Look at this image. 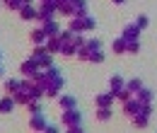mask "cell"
Here are the masks:
<instances>
[{
    "instance_id": "cell-9",
    "label": "cell",
    "mask_w": 157,
    "mask_h": 133,
    "mask_svg": "<svg viewBox=\"0 0 157 133\" xmlns=\"http://www.w3.org/2000/svg\"><path fill=\"white\" fill-rule=\"evenodd\" d=\"M114 102H116V95H114L111 90H109V92H101V95L94 97V104H97V107H111Z\"/></svg>"
},
{
    "instance_id": "cell-20",
    "label": "cell",
    "mask_w": 157,
    "mask_h": 133,
    "mask_svg": "<svg viewBox=\"0 0 157 133\" xmlns=\"http://www.w3.org/2000/svg\"><path fill=\"white\" fill-rule=\"evenodd\" d=\"M97 121H101V123L111 121V107H97Z\"/></svg>"
},
{
    "instance_id": "cell-12",
    "label": "cell",
    "mask_w": 157,
    "mask_h": 133,
    "mask_svg": "<svg viewBox=\"0 0 157 133\" xmlns=\"http://www.w3.org/2000/svg\"><path fill=\"white\" fill-rule=\"evenodd\" d=\"M41 27H44V32H46L48 37H58L60 32H63V29H60V24L56 22V19H48V22H41Z\"/></svg>"
},
{
    "instance_id": "cell-24",
    "label": "cell",
    "mask_w": 157,
    "mask_h": 133,
    "mask_svg": "<svg viewBox=\"0 0 157 133\" xmlns=\"http://www.w3.org/2000/svg\"><path fill=\"white\" fill-rule=\"evenodd\" d=\"M147 119H150V116L136 114V116H133V128H147Z\"/></svg>"
},
{
    "instance_id": "cell-16",
    "label": "cell",
    "mask_w": 157,
    "mask_h": 133,
    "mask_svg": "<svg viewBox=\"0 0 157 133\" xmlns=\"http://www.w3.org/2000/svg\"><path fill=\"white\" fill-rule=\"evenodd\" d=\"M123 87H126V80H123L121 75H111V80H109V90L116 95L118 90H123Z\"/></svg>"
},
{
    "instance_id": "cell-13",
    "label": "cell",
    "mask_w": 157,
    "mask_h": 133,
    "mask_svg": "<svg viewBox=\"0 0 157 133\" xmlns=\"http://www.w3.org/2000/svg\"><path fill=\"white\" fill-rule=\"evenodd\" d=\"M58 107H60V111L63 109H75L78 102H75V97H70V95H58Z\"/></svg>"
},
{
    "instance_id": "cell-28",
    "label": "cell",
    "mask_w": 157,
    "mask_h": 133,
    "mask_svg": "<svg viewBox=\"0 0 157 133\" xmlns=\"http://www.w3.org/2000/svg\"><path fill=\"white\" fill-rule=\"evenodd\" d=\"M2 5H5L7 10H12V12H20V10H22V5H24V2H22V0H5Z\"/></svg>"
},
{
    "instance_id": "cell-11",
    "label": "cell",
    "mask_w": 157,
    "mask_h": 133,
    "mask_svg": "<svg viewBox=\"0 0 157 133\" xmlns=\"http://www.w3.org/2000/svg\"><path fill=\"white\" fill-rule=\"evenodd\" d=\"M15 107H17V102H15L12 95H5L2 99H0V114H10Z\"/></svg>"
},
{
    "instance_id": "cell-31",
    "label": "cell",
    "mask_w": 157,
    "mask_h": 133,
    "mask_svg": "<svg viewBox=\"0 0 157 133\" xmlns=\"http://www.w3.org/2000/svg\"><path fill=\"white\" fill-rule=\"evenodd\" d=\"M136 24H138V29H140V32H143V29H145V27H147V24H150V17H147V15H138V19H136Z\"/></svg>"
},
{
    "instance_id": "cell-29",
    "label": "cell",
    "mask_w": 157,
    "mask_h": 133,
    "mask_svg": "<svg viewBox=\"0 0 157 133\" xmlns=\"http://www.w3.org/2000/svg\"><path fill=\"white\" fill-rule=\"evenodd\" d=\"M131 97H133V92H131L128 87H123V90H118V92H116V99L121 102V104H123L126 99H131Z\"/></svg>"
},
{
    "instance_id": "cell-34",
    "label": "cell",
    "mask_w": 157,
    "mask_h": 133,
    "mask_svg": "<svg viewBox=\"0 0 157 133\" xmlns=\"http://www.w3.org/2000/svg\"><path fill=\"white\" fill-rule=\"evenodd\" d=\"M65 131H68V133H82V123H75V126H68Z\"/></svg>"
},
{
    "instance_id": "cell-25",
    "label": "cell",
    "mask_w": 157,
    "mask_h": 133,
    "mask_svg": "<svg viewBox=\"0 0 157 133\" xmlns=\"http://www.w3.org/2000/svg\"><path fill=\"white\" fill-rule=\"evenodd\" d=\"M24 109H27L29 114H39V111H41V102H39V99H29V102L24 104Z\"/></svg>"
},
{
    "instance_id": "cell-2",
    "label": "cell",
    "mask_w": 157,
    "mask_h": 133,
    "mask_svg": "<svg viewBox=\"0 0 157 133\" xmlns=\"http://www.w3.org/2000/svg\"><path fill=\"white\" fill-rule=\"evenodd\" d=\"M58 10H56V2H41L36 7V22H48V19H56Z\"/></svg>"
},
{
    "instance_id": "cell-39",
    "label": "cell",
    "mask_w": 157,
    "mask_h": 133,
    "mask_svg": "<svg viewBox=\"0 0 157 133\" xmlns=\"http://www.w3.org/2000/svg\"><path fill=\"white\" fill-rule=\"evenodd\" d=\"M0 5H2V0H0Z\"/></svg>"
},
{
    "instance_id": "cell-38",
    "label": "cell",
    "mask_w": 157,
    "mask_h": 133,
    "mask_svg": "<svg viewBox=\"0 0 157 133\" xmlns=\"http://www.w3.org/2000/svg\"><path fill=\"white\" fill-rule=\"evenodd\" d=\"M0 77H2V63H0Z\"/></svg>"
},
{
    "instance_id": "cell-17",
    "label": "cell",
    "mask_w": 157,
    "mask_h": 133,
    "mask_svg": "<svg viewBox=\"0 0 157 133\" xmlns=\"http://www.w3.org/2000/svg\"><path fill=\"white\" fill-rule=\"evenodd\" d=\"M87 15V0H73V17Z\"/></svg>"
},
{
    "instance_id": "cell-22",
    "label": "cell",
    "mask_w": 157,
    "mask_h": 133,
    "mask_svg": "<svg viewBox=\"0 0 157 133\" xmlns=\"http://www.w3.org/2000/svg\"><path fill=\"white\" fill-rule=\"evenodd\" d=\"M136 97L140 99V102H152V97H155V95H152V90H147V87L143 85V87L136 92Z\"/></svg>"
},
{
    "instance_id": "cell-27",
    "label": "cell",
    "mask_w": 157,
    "mask_h": 133,
    "mask_svg": "<svg viewBox=\"0 0 157 133\" xmlns=\"http://www.w3.org/2000/svg\"><path fill=\"white\" fill-rule=\"evenodd\" d=\"M90 63H94V65L104 63V51H101V49H99V51H90Z\"/></svg>"
},
{
    "instance_id": "cell-37",
    "label": "cell",
    "mask_w": 157,
    "mask_h": 133,
    "mask_svg": "<svg viewBox=\"0 0 157 133\" xmlns=\"http://www.w3.org/2000/svg\"><path fill=\"white\" fill-rule=\"evenodd\" d=\"M39 2H56V0H39Z\"/></svg>"
},
{
    "instance_id": "cell-4",
    "label": "cell",
    "mask_w": 157,
    "mask_h": 133,
    "mask_svg": "<svg viewBox=\"0 0 157 133\" xmlns=\"http://www.w3.org/2000/svg\"><path fill=\"white\" fill-rule=\"evenodd\" d=\"M63 85H65L63 75L51 77V82H48V85H46V90H44V97H48V99H58L60 90H63Z\"/></svg>"
},
{
    "instance_id": "cell-3",
    "label": "cell",
    "mask_w": 157,
    "mask_h": 133,
    "mask_svg": "<svg viewBox=\"0 0 157 133\" xmlns=\"http://www.w3.org/2000/svg\"><path fill=\"white\" fill-rule=\"evenodd\" d=\"M75 123H82V114H80V109H63L60 111V126L63 128H68V126H75Z\"/></svg>"
},
{
    "instance_id": "cell-35",
    "label": "cell",
    "mask_w": 157,
    "mask_h": 133,
    "mask_svg": "<svg viewBox=\"0 0 157 133\" xmlns=\"http://www.w3.org/2000/svg\"><path fill=\"white\" fill-rule=\"evenodd\" d=\"M111 2H114V5H123L126 0H111Z\"/></svg>"
},
{
    "instance_id": "cell-32",
    "label": "cell",
    "mask_w": 157,
    "mask_h": 133,
    "mask_svg": "<svg viewBox=\"0 0 157 133\" xmlns=\"http://www.w3.org/2000/svg\"><path fill=\"white\" fill-rule=\"evenodd\" d=\"M87 49H90V51H99V49H101V41H99V39H87Z\"/></svg>"
},
{
    "instance_id": "cell-23",
    "label": "cell",
    "mask_w": 157,
    "mask_h": 133,
    "mask_svg": "<svg viewBox=\"0 0 157 133\" xmlns=\"http://www.w3.org/2000/svg\"><path fill=\"white\" fill-rule=\"evenodd\" d=\"M140 51V39H126V53H138Z\"/></svg>"
},
{
    "instance_id": "cell-18",
    "label": "cell",
    "mask_w": 157,
    "mask_h": 133,
    "mask_svg": "<svg viewBox=\"0 0 157 133\" xmlns=\"http://www.w3.org/2000/svg\"><path fill=\"white\" fill-rule=\"evenodd\" d=\"M20 87H22V80H15V77L5 80V95H15Z\"/></svg>"
},
{
    "instance_id": "cell-36",
    "label": "cell",
    "mask_w": 157,
    "mask_h": 133,
    "mask_svg": "<svg viewBox=\"0 0 157 133\" xmlns=\"http://www.w3.org/2000/svg\"><path fill=\"white\" fill-rule=\"evenodd\" d=\"M22 2H24V5H34V0H22Z\"/></svg>"
},
{
    "instance_id": "cell-8",
    "label": "cell",
    "mask_w": 157,
    "mask_h": 133,
    "mask_svg": "<svg viewBox=\"0 0 157 133\" xmlns=\"http://www.w3.org/2000/svg\"><path fill=\"white\" fill-rule=\"evenodd\" d=\"M138 111H140V99H138V97L133 95L131 99H126V102H123V114L133 119V116H136Z\"/></svg>"
},
{
    "instance_id": "cell-5",
    "label": "cell",
    "mask_w": 157,
    "mask_h": 133,
    "mask_svg": "<svg viewBox=\"0 0 157 133\" xmlns=\"http://www.w3.org/2000/svg\"><path fill=\"white\" fill-rule=\"evenodd\" d=\"M20 73L22 77H29V80H34V75L39 73V63H36V58H27V61H22L20 63Z\"/></svg>"
},
{
    "instance_id": "cell-21",
    "label": "cell",
    "mask_w": 157,
    "mask_h": 133,
    "mask_svg": "<svg viewBox=\"0 0 157 133\" xmlns=\"http://www.w3.org/2000/svg\"><path fill=\"white\" fill-rule=\"evenodd\" d=\"M36 63H39V68H51V65H53V53H48V51L41 53V56L36 58Z\"/></svg>"
},
{
    "instance_id": "cell-19",
    "label": "cell",
    "mask_w": 157,
    "mask_h": 133,
    "mask_svg": "<svg viewBox=\"0 0 157 133\" xmlns=\"http://www.w3.org/2000/svg\"><path fill=\"white\" fill-rule=\"evenodd\" d=\"M111 51H114L116 56L126 53V39H123V37H116V39H114V44H111Z\"/></svg>"
},
{
    "instance_id": "cell-33",
    "label": "cell",
    "mask_w": 157,
    "mask_h": 133,
    "mask_svg": "<svg viewBox=\"0 0 157 133\" xmlns=\"http://www.w3.org/2000/svg\"><path fill=\"white\" fill-rule=\"evenodd\" d=\"M73 44H75V49H82V46L87 44V39L82 37V34H75V37H73Z\"/></svg>"
},
{
    "instance_id": "cell-6",
    "label": "cell",
    "mask_w": 157,
    "mask_h": 133,
    "mask_svg": "<svg viewBox=\"0 0 157 133\" xmlns=\"http://www.w3.org/2000/svg\"><path fill=\"white\" fill-rule=\"evenodd\" d=\"M29 41L34 44V46H46V41H48V34L44 32V27H34L32 32H29Z\"/></svg>"
},
{
    "instance_id": "cell-1",
    "label": "cell",
    "mask_w": 157,
    "mask_h": 133,
    "mask_svg": "<svg viewBox=\"0 0 157 133\" xmlns=\"http://www.w3.org/2000/svg\"><path fill=\"white\" fill-rule=\"evenodd\" d=\"M94 27H97V22H94V17H90V15L70 17V24H68V29H70L73 34H85V32H92Z\"/></svg>"
},
{
    "instance_id": "cell-10",
    "label": "cell",
    "mask_w": 157,
    "mask_h": 133,
    "mask_svg": "<svg viewBox=\"0 0 157 133\" xmlns=\"http://www.w3.org/2000/svg\"><path fill=\"white\" fill-rule=\"evenodd\" d=\"M24 22H36V5H22V10L17 12Z\"/></svg>"
},
{
    "instance_id": "cell-15",
    "label": "cell",
    "mask_w": 157,
    "mask_h": 133,
    "mask_svg": "<svg viewBox=\"0 0 157 133\" xmlns=\"http://www.w3.org/2000/svg\"><path fill=\"white\" fill-rule=\"evenodd\" d=\"M60 44H63L60 37H48V41H46V51L56 56V53H60Z\"/></svg>"
},
{
    "instance_id": "cell-7",
    "label": "cell",
    "mask_w": 157,
    "mask_h": 133,
    "mask_svg": "<svg viewBox=\"0 0 157 133\" xmlns=\"http://www.w3.org/2000/svg\"><path fill=\"white\" fill-rule=\"evenodd\" d=\"M46 116H44V111H39V114H29V128L32 131H46Z\"/></svg>"
},
{
    "instance_id": "cell-14",
    "label": "cell",
    "mask_w": 157,
    "mask_h": 133,
    "mask_svg": "<svg viewBox=\"0 0 157 133\" xmlns=\"http://www.w3.org/2000/svg\"><path fill=\"white\" fill-rule=\"evenodd\" d=\"M121 37H123V39H138V37H140L138 24H136V22H133V24H126V27H123V32H121Z\"/></svg>"
},
{
    "instance_id": "cell-26",
    "label": "cell",
    "mask_w": 157,
    "mask_h": 133,
    "mask_svg": "<svg viewBox=\"0 0 157 133\" xmlns=\"http://www.w3.org/2000/svg\"><path fill=\"white\" fill-rule=\"evenodd\" d=\"M126 87H128V90H131V92L136 95L138 90L143 87V80H140V77H133V80H126Z\"/></svg>"
},
{
    "instance_id": "cell-30",
    "label": "cell",
    "mask_w": 157,
    "mask_h": 133,
    "mask_svg": "<svg viewBox=\"0 0 157 133\" xmlns=\"http://www.w3.org/2000/svg\"><path fill=\"white\" fill-rule=\"evenodd\" d=\"M75 56L80 58V61H85V63H90V49H87V44L82 46V49H78V53Z\"/></svg>"
}]
</instances>
